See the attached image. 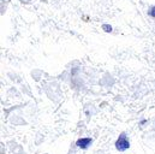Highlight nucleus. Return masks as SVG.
<instances>
[{
	"mask_svg": "<svg viewBox=\"0 0 155 154\" xmlns=\"http://www.w3.org/2000/svg\"><path fill=\"white\" fill-rule=\"evenodd\" d=\"M148 15H149L150 17L155 18V6H152V7L149 8V11H148Z\"/></svg>",
	"mask_w": 155,
	"mask_h": 154,
	"instance_id": "nucleus-4",
	"label": "nucleus"
},
{
	"mask_svg": "<svg viewBox=\"0 0 155 154\" xmlns=\"http://www.w3.org/2000/svg\"><path fill=\"white\" fill-rule=\"evenodd\" d=\"M116 147H117V149L120 151V152H123V151H125V149H127V148L130 147L129 140H127V137H126L125 134H121V135L119 136V139H118V141H117V143H116Z\"/></svg>",
	"mask_w": 155,
	"mask_h": 154,
	"instance_id": "nucleus-1",
	"label": "nucleus"
},
{
	"mask_svg": "<svg viewBox=\"0 0 155 154\" xmlns=\"http://www.w3.org/2000/svg\"><path fill=\"white\" fill-rule=\"evenodd\" d=\"M102 29H104V32H106V33H111V32H112V27H111L110 24H104V25H102Z\"/></svg>",
	"mask_w": 155,
	"mask_h": 154,
	"instance_id": "nucleus-3",
	"label": "nucleus"
},
{
	"mask_svg": "<svg viewBox=\"0 0 155 154\" xmlns=\"http://www.w3.org/2000/svg\"><path fill=\"white\" fill-rule=\"evenodd\" d=\"M90 143H91V139H79L77 141V146L79 148H83V149H85V148H88L89 146H90Z\"/></svg>",
	"mask_w": 155,
	"mask_h": 154,
	"instance_id": "nucleus-2",
	"label": "nucleus"
}]
</instances>
